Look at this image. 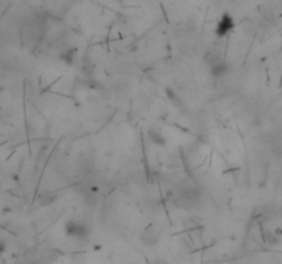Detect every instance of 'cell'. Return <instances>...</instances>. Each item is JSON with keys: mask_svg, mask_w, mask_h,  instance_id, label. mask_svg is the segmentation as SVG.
<instances>
[{"mask_svg": "<svg viewBox=\"0 0 282 264\" xmlns=\"http://www.w3.org/2000/svg\"><path fill=\"white\" fill-rule=\"evenodd\" d=\"M89 230L88 224L77 219H70L65 223V234L73 239H85L88 237Z\"/></svg>", "mask_w": 282, "mask_h": 264, "instance_id": "obj_1", "label": "cell"}, {"mask_svg": "<svg viewBox=\"0 0 282 264\" xmlns=\"http://www.w3.org/2000/svg\"><path fill=\"white\" fill-rule=\"evenodd\" d=\"M139 239L141 242L144 245V246H149V248H153V246H157L161 241V231L156 229V227H147L146 230L139 235Z\"/></svg>", "mask_w": 282, "mask_h": 264, "instance_id": "obj_2", "label": "cell"}, {"mask_svg": "<svg viewBox=\"0 0 282 264\" xmlns=\"http://www.w3.org/2000/svg\"><path fill=\"white\" fill-rule=\"evenodd\" d=\"M233 28H234L233 17L227 13L223 14L222 18H220L219 24H218V27H216V34H218L219 37H223V36H226L228 32H231Z\"/></svg>", "mask_w": 282, "mask_h": 264, "instance_id": "obj_3", "label": "cell"}, {"mask_svg": "<svg viewBox=\"0 0 282 264\" xmlns=\"http://www.w3.org/2000/svg\"><path fill=\"white\" fill-rule=\"evenodd\" d=\"M147 136L150 139V142L156 146H165L167 145V138L163 134V131L156 128H150L147 131Z\"/></svg>", "mask_w": 282, "mask_h": 264, "instance_id": "obj_4", "label": "cell"}, {"mask_svg": "<svg viewBox=\"0 0 282 264\" xmlns=\"http://www.w3.org/2000/svg\"><path fill=\"white\" fill-rule=\"evenodd\" d=\"M228 72V63L225 59H220L219 62H216L215 65L211 66V73L213 77H220V76L226 75Z\"/></svg>", "mask_w": 282, "mask_h": 264, "instance_id": "obj_5", "label": "cell"}, {"mask_svg": "<svg viewBox=\"0 0 282 264\" xmlns=\"http://www.w3.org/2000/svg\"><path fill=\"white\" fill-rule=\"evenodd\" d=\"M76 54H77L76 48H68V50H65L63 53H61L59 59H61L63 63H66V65H73L76 61Z\"/></svg>", "mask_w": 282, "mask_h": 264, "instance_id": "obj_6", "label": "cell"}, {"mask_svg": "<svg viewBox=\"0 0 282 264\" xmlns=\"http://www.w3.org/2000/svg\"><path fill=\"white\" fill-rule=\"evenodd\" d=\"M55 200L54 194H51V193H41L40 196H39V200H37V203L40 204V205H50V204L53 203Z\"/></svg>", "mask_w": 282, "mask_h": 264, "instance_id": "obj_7", "label": "cell"}, {"mask_svg": "<svg viewBox=\"0 0 282 264\" xmlns=\"http://www.w3.org/2000/svg\"><path fill=\"white\" fill-rule=\"evenodd\" d=\"M167 91V95H168V98H169V101L173 106H182V101H180V98H179L178 95L175 94V91L172 89V88H167L165 89Z\"/></svg>", "mask_w": 282, "mask_h": 264, "instance_id": "obj_8", "label": "cell"}, {"mask_svg": "<svg viewBox=\"0 0 282 264\" xmlns=\"http://www.w3.org/2000/svg\"><path fill=\"white\" fill-rule=\"evenodd\" d=\"M150 264H168L165 260H163V259H156L154 262H151Z\"/></svg>", "mask_w": 282, "mask_h": 264, "instance_id": "obj_9", "label": "cell"}]
</instances>
